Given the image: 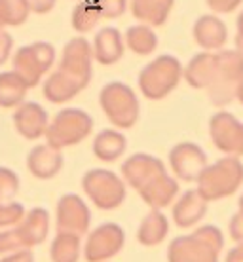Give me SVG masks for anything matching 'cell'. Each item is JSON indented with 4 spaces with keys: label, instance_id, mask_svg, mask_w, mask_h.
<instances>
[{
    "label": "cell",
    "instance_id": "obj_1",
    "mask_svg": "<svg viewBox=\"0 0 243 262\" xmlns=\"http://www.w3.org/2000/svg\"><path fill=\"white\" fill-rule=\"evenodd\" d=\"M196 184L209 203L234 196L243 184V162L234 156L220 158L205 167Z\"/></svg>",
    "mask_w": 243,
    "mask_h": 262
},
{
    "label": "cell",
    "instance_id": "obj_2",
    "mask_svg": "<svg viewBox=\"0 0 243 262\" xmlns=\"http://www.w3.org/2000/svg\"><path fill=\"white\" fill-rule=\"evenodd\" d=\"M184 74V67L175 55L164 53L152 59L139 72V90L150 101H160L177 90Z\"/></svg>",
    "mask_w": 243,
    "mask_h": 262
},
{
    "label": "cell",
    "instance_id": "obj_3",
    "mask_svg": "<svg viewBox=\"0 0 243 262\" xmlns=\"http://www.w3.org/2000/svg\"><path fill=\"white\" fill-rule=\"evenodd\" d=\"M215 76L207 93L215 106H226L236 101V90L243 80V55L237 50L215 52Z\"/></svg>",
    "mask_w": 243,
    "mask_h": 262
},
{
    "label": "cell",
    "instance_id": "obj_4",
    "mask_svg": "<svg viewBox=\"0 0 243 262\" xmlns=\"http://www.w3.org/2000/svg\"><path fill=\"white\" fill-rule=\"evenodd\" d=\"M99 105L116 129H131L141 114L137 93L124 82H108L99 93Z\"/></svg>",
    "mask_w": 243,
    "mask_h": 262
},
{
    "label": "cell",
    "instance_id": "obj_5",
    "mask_svg": "<svg viewBox=\"0 0 243 262\" xmlns=\"http://www.w3.org/2000/svg\"><path fill=\"white\" fill-rule=\"evenodd\" d=\"M93 118L82 108H63L52 120L46 131V143L63 150L76 146L92 135Z\"/></svg>",
    "mask_w": 243,
    "mask_h": 262
},
{
    "label": "cell",
    "instance_id": "obj_6",
    "mask_svg": "<svg viewBox=\"0 0 243 262\" xmlns=\"http://www.w3.org/2000/svg\"><path fill=\"white\" fill-rule=\"evenodd\" d=\"M82 188L90 202L101 211L118 209L125 202L127 184L111 169H90L82 177Z\"/></svg>",
    "mask_w": 243,
    "mask_h": 262
},
{
    "label": "cell",
    "instance_id": "obj_7",
    "mask_svg": "<svg viewBox=\"0 0 243 262\" xmlns=\"http://www.w3.org/2000/svg\"><path fill=\"white\" fill-rule=\"evenodd\" d=\"M12 63V71L17 72L33 90L55 63V48L50 42H34L29 46H21L13 55Z\"/></svg>",
    "mask_w": 243,
    "mask_h": 262
},
{
    "label": "cell",
    "instance_id": "obj_8",
    "mask_svg": "<svg viewBox=\"0 0 243 262\" xmlns=\"http://www.w3.org/2000/svg\"><path fill=\"white\" fill-rule=\"evenodd\" d=\"M125 245V232L116 223H103L93 228L84 243L85 262H106L114 258Z\"/></svg>",
    "mask_w": 243,
    "mask_h": 262
},
{
    "label": "cell",
    "instance_id": "obj_9",
    "mask_svg": "<svg viewBox=\"0 0 243 262\" xmlns=\"http://www.w3.org/2000/svg\"><path fill=\"white\" fill-rule=\"evenodd\" d=\"M209 135L213 144L226 156H243V122L232 112L218 111L209 120Z\"/></svg>",
    "mask_w": 243,
    "mask_h": 262
},
{
    "label": "cell",
    "instance_id": "obj_10",
    "mask_svg": "<svg viewBox=\"0 0 243 262\" xmlns=\"http://www.w3.org/2000/svg\"><path fill=\"white\" fill-rule=\"evenodd\" d=\"M93 61H95L93 46L85 38L76 36V38L69 40L65 44L57 69L67 72L69 76H73L85 90L93 76Z\"/></svg>",
    "mask_w": 243,
    "mask_h": 262
},
{
    "label": "cell",
    "instance_id": "obj_11",
    "mask_svg": "<svg viewBox=\"0 0 243 262\" xmlns=\"http://www.w3.org/2000/svg\"><path fill=\"white\" fill-rule=\"evenodd\" d=\"M207 154L196 143L184 141L169 150V167L177 181L197 183L200 175L207 167Z\"/></svg>",
    "mask_w": 243,
    "mask_h": 262
},
{
    "label": "cell",
    "instance_id": "obj_12",
    "mask_svg": "<svg viewBox=\"0 0 243 262\" xmlns=\"http://www.w3.org/2000/svg\"><path fill=\"white\" fill-rule=\"evenodd\" d=\"M90 224H92V211L78 194H65L59 198L55 207L57 232L84 236L90 232Z\"/></svg>",
    "mask_w": 243,
    "mask_h": 262
},
{
    "label": "cell",
    "instance_id": "obj_13",
    "mask_svg": "<svg viewBox=\"0 0 243 262\" xmlns=\"http://www.w3.org/2000/svg\"><path fill=\"white\" fill-rule=\"evenodd\" d=\"M164 173H167L164 162L152 154H146V152L131 154L122 164V179L127 186L135 188L137 192Z\"/></svg>",
    "mask_w": 243,
    "mask_h": 262
},
{
    "label": "cell",
    "instance_id": "obj_14",
    "mask_svg": "<svg viewBox=\"0 0 243 262\" xmlns=\"http://www.w3.org/2000/svg\"><path fill=\"white\" fill-rule=\"evenodd\" d=\"M220 251L200 239L196 234H186L171 239L167 247V262H218Z\"/></svg>",
    "mask_w": 243,
    "mask_h": 262
},
{
    "label": "cell",
    "instance_id": "obj_15",
    "mask_svg": "<svg viewBox=\"0 0 243 262\" xmlns=\"http://www.w3.org/2000/svg\"><path fill=\"white\" fill-rule=\"evenodd\" d=\"M13 125L21 137L36 141L40 137H46V131L50 127V116L42 105L34 101H25L13 112Z\"/></svg>",
    "mask_w": 243,
    "mask_h": 262
},
{
    "label": "cell",
    "instance_id": "obj_16",
    "mask_svg": "<svg viewBox=\"0 0 243 262\" xmlns=\"http://www.w3.org/2000/svg\"><path fill=\"white\" fill-rule=\"evenodd\" d=\"M207 209H209V202L200 194L197 188H190V190H184L171 205V216L179 228H192L204 221Z\"/></svg>",
    "mask_w": 243,
    "mask_h": 262
},
{
    "label": "cell",
    "instance_id": "obj_17",
    "mask_svg": "<svg viewBox=\"0 0 243 262\" xmlns=\"http://www.w3.org/2000/svg\"><path fill=\"white\" fill-rule=\"evenodd\" d=\"M192 36L204 52H220L228 42V27L218 15L207 13L197 17L192 27Z\"/></svg>",
    "mask_w": 243,
    "mask_h": 262
},
{
    "label": "cell",
    "instance_id": "obj_18",
    "mask_svg": "<svg viewBox=\"0 0 243 262\" xmlns=\"http://www.w3.org/2000/svg\"><path fill=\"white\" fill-rule=\"evenodd\" d=\"M27 169L40 181H50L63 169V154L52 144H36L27 156Z\"/></svg>",
    "mask_w": 243,
    "mask_h": 262
},
{
    "label": "cell",
    "instance_id": "obj_19",
    "mask_svg": "<svg viewBox=\"0 0 243 262\" xmlns=\"http://www.w3.org/2000/svg\"><path fill=\"white\" fill-rule=\"evenodd\" d=\"M93 57L99 65H116L125 52V40L116 27H103L93 38Z\"/></svg>",
    "mask_w": 243,
    "mask_h": 262
},
{
    "label": "cell",
    "instance_id": "obj_20",
    "mask_svg": "<svg viewBox=\"0 0 243 262\" xmlns=\"http://www.w3.org/2000/svg\"><path fill=\"white\" fill-rule=\"evenodd\" d=\"M179 181L175 177H171L167 173L156 177L152 183H148L145 188L139 190L141 200L150 207V209H164L175 203V200L179 198Z\"/></svg>",
    "mask_w": 243,
    "mask_h": 262
},
{
    "label": "cell",
    "instance_id": "obj_21",
    "mask_svg": "<svg viewBox=\"0 0 243 262\" xmlns=\"http://www.w3.org/2000/svg\"><path fill=\"white\" fill-rule=\"evenodd\" d=\"M15 228L19 232L23 245L27 249H33L46 242L50 234V213L44 207H33L31 211H27L23 221Z\"/></svg>",
    "mask_w": 243,
    "mask_h": 262
},
{
    "label": "cell",
    "instance_id": "obj_22",
    "mask_svg": "<svg viewBox=\"0 0 243 262\" xmlns=\"http://www.w3.org/2000/svg\"><path fill=\"white\" fill-rule=\"evenodd\" d=\"M82 90H84V88H82L73 76H69L67 72L61 71V69L50 72L48 78L44 80V84H42L44 97H46V101L53 103V105L69 103V101L76 97Z\"/></svg>",
    "mask_w": 243,
    "mask_h": 262
},
{
    "label": "cell",
    "instance_id": "obj_23",
    "mask_svg": "<svg viewBox=\"0 0 243 262\" xmlns=\"http://www.w3.org/2000/svg\"><path fill=\"white\" fill-rule=\"evenodd\" d=\"M215 52H200L184 67L183 78L194 90H207L215 76Z\"/></svg>",
    "mask_w": 243,
    "mask_h": 262
},
{
    "label": "cell",
    "instance_id": "obj_24",
    "mask_svg": "<svg viewBox=\"0 0 243 262\" xmlns=\"http://www.w3.org/2000/svg\"><path fill=\"white\" fill-rule=\"evenodd\" d=\"M92 148L97 160L112 164V162H118L120 158L125 154V150H127V139L118 129H103L95 135Z\"/></svg>",
    "mask_w": 243,
    "mask_h": 262
},
{
    "label": "cell",
    "instance_id": "obj_25",
    "mask_svg": "<svg viewBox=\"0 0 243 262\" xmlns=\"http://www.w3.org/2000/svg\"><path fill=\"white\" fill-rule=\"evenodd\" d=\"M175 0H131L133 17L145 25L162 27L169 17Z\"/></svg>",
    "mask_w": 243,
    "mask_h": 262
},
{
    "label": "cell",
    "instance_id": "obj_26",
    "mask_svg": "<svg viewBox=\"0 0 243 262\" xmlns=\"http://www.w3.org/2000/svg\"><path fill=\"white\" fill-rule=\"evenodd\" d=\"M169 234V221L160 209H150L143 216L137 230V242L145 247H156Z\"/></svg>",
    "mask_w": 243,
    "mask_h": 262
},
{
    "label": "cell",
    "instance_id": "obj_27",
    "mask_svg": "<svg viewBox=\"0 0 243 262\" xmlns=\"http://www.w3.org/2000/svg\"><path fill=\"white\" fill-rule=\"evenodd\" d=\"M31 88L15 71L0 72V108H17L25 103Z\"/></svg>",
    "mask_w": 243,
    "mask_h": 262
},
{
    "label": "cell",
    "instance_id": "obj_28",
    "mask_svg": "<svg viewBox=\"0 0 243 262\" xmlns=\"http://www.w3.org/2000/svg\"><path fill=\"white\" fill-rule=\"evenodd\" d=\"M84 255L82 247V236L69 234V232H57L50 245V258L52 262H78Z\"/></svg>",
    "mask_w": 243,
    "mask_h": 262
},
{
    "label": "cell",
    "instance_id": "obj_29",
    "mask_svg": "<svg viewBox=\"0 0 243 262\" xmlns=\"http://www.w3.org/2000/svg\"><path fill=\"white\" fill-rule=\"evenodd\" d=\"M125 48H129L135 55H152L158 48V34L150 25L139 23L131 25L124 34Z\"/></svg>",
    "mask_w": 243,
    "mask_h": 262
},
{
    "label": "cell",
    "instance_id": "obj_30",
    "mask_svg": "<svg viewBox=\"0 0 243 262\" xmlns=\"http://www.w3.org/2000/svg\"><path fill=\"white\" fill-rule=\"evenodd\" d=\"M101 19H103V15H101V10L95 4V0H82L74 6L73 15H71V25L76 33L85 34L93 31Z\"/></svg>",
    "mask_w": 243,
    "mask_h": 262
},
{
    "label": "cell",
    "instance_id": "obj_31",
    "mask_svg": "<svg viewBox=\"0 0 243 262\" xmlns=\"http://www.w3.org/2000/svg\"><path fill=\"white\" fill-rule=\"evenodd\" d=\"M0 2H2L4 13H6L8 27H19L29 19L31 8H29L27 0H0Z\"/></svg>",
    "mask_w": 243,
    "mask_h": 262
},
{
    "label": "cell",
    "instance_id": "obj_32",
    "mask_svg": "<svg viewBox=\"0 0 243 262\" xmlns=\"http://www.w3.org/2000/svg\"><path fill=\"white\" fill-rule=\"evenodd\" d=\"M25 207L17 202H0V228H13L23 221Z\"/></svg>",
    "mask_w": 243,
    "mask_h": 262
},
{
    "label": "cell",
    "instance_id": "obj_33",
    "mask_svg": "<svg viewBox=\"0 0 243 262\" xmlns=\"http://www.w3.org/2000/svg\"><path fill=\"white\" fill-rule=\"evenodd\" d=\"M19 177L10 167H0V202H13L19 192Z\"/></svg>",
    "mask_w": 243,
    "mask_h": 262
},
{
    "label": "cell",
    "instance_id": "obj_34",
    "mask_svg": "<svg viewBox=\"0 0 243 262\" xmlns=\"http://www.w3.org/2000/svg\"><path fill=\"white\" fill-rule=\"evenodd\" d=\"M21 249H27V247L21 242L19 232H17L15 226L0 230V256L12 255V253H17Z\"/></svg>",
    "mask_w": 243,
    "mask_h": 262
},
{
    "label": "cell",
    "instance_id": "obj_35",
    "mask_svg": "<svg viewBox=\"0 0 243 262\" xmlns=\"http://www.w3.org/2000/svg\"><path fill=\"white\" fill-rule=\"evenodd\" d=\"M192 234H196L200 239H204L205 243H209L211 247H215L217 251L223 253V247H224V236L220 228H217L215 224H204V226H197Z\"/></svg>",
    "mask_w": 243,
    "mask_h": 262
},
{
    "label": "cell",
    "instance_id": "obj_36",
    "mask_svg": "<svg viewBox=\"0 0 243 262\" xmlns=\"http://www.w3.org/2000/svg\"><path fill=\"white\" fill-rule=\"evenodd\" d=\"M95 4L101 10V15L105 19H116V17H122L129 6L127 0H95Z\"/></svg>",
    "mask_w": 243,
    "mask_h": 262
},
{
    "label": "cell",
    "instance_id": "obj_37",
    "mask_svg": "<svg viewBox=\"0 0 243 262\" xmlns=\"http://www.w3.org/2000/svg\"><path fill=\"white\" fill-rule=\"evenodd\" d=\"M228 234H230L234 243H243V211L239 209L234 213L228 223Z\"/></svg>",
    "mask_w": 243,
    "mask_h": 262
},
{
    "label": "cell",
    "instance_id": "obj_38",
    "mask_svg": "<svg viewBox=\"0 0 243 262\" xmlns=\"http://www.w3.org/2000/svg\"><path fill=\"white\" fill-rule=\"evenodd\" d=\"M205 2L215 13H232L241 6L243 0H205Z\"/></svg>",
    "mask_w": 243,
    "mask_h": 262
},
{
    "label": "cell",
    "instance_id": "obj_39",
    "mask_svg": "<svg viewBox=\"0 0 243 262\" xmlns=\"http://www.w3.org/2000/svg\"><path fill=\"white\" fill-rule=\"evenodd\" d=\"M12 48H13L12 34L6 33V31H0V67L10 59V55H12Z\"/></svg>",
    "mask_w": 243,
    "mask_h": 262
},
{
    "label": "cell",
    "instance_id": "obj_40",
    "mask_svg": "<svg viewBox=\"0 0 243 262\" xmlns=\"http://www.w3.org/2000/svg\"><path fill=\"white\" fill-rule=\"evenodd\" d=\"M27 2H29L31 12L40 13V15L50 13L53 10V6H55V0H27Z\"/></svg>",
    "mask_w": 243,
    "mask_h": 262
},
{
    "label": "cell",
    "instance_id": "obj_41",
    "mask_svg": "<svg viewBox=\"0 0 243 262\" xmlns=\"http://www.w3.org/2000/svg\"><path fill=\"white\" fill-rule=\"evenodd\" d=\"M0 262H34V255L31 249H21L12 255L0 256Z\"/></svg>",
    "mask_w": 243,
    "mask_h": 262
},
{
    "label": "cell",
    "instance_id": "obj_42",
    "mask_svg": "<svg viewBox=\"0 0 243 262\" xmlns=\"http://www.w3.org/2000/svg\"><path fill=\"white\" fill-rule=\"evenodd\" d=\"M224 262H243V243H236V245L226 253Z\"/></svg>",
    "mask_w": 243,
    "mask_h": 262
},
{
    "label": "cell",
    "instance_id": "obj_43",
    "mask_svg": "<svg viewBox=\"0 0 243 262\" xmlns=\"http://www.w3.org/2000/svg\"><path fill=\"white\" fill-rule=\"evenodd\" d=\"M234 46H236L234 50H237V52L243 55V34H237L236 33V38H234Z\"/></svg>",
    "mask_w": 243,
    "mask_h": 262
},
{
    "label": "cell",
    "instance_id": "obj_44",
    "mask_svg": "<svg viewBox=\"0 0 243 262\" xmlns=\"http://www.w3.org/2000/svg\"><path fill=\"white\" fill-rule=\"evenodd\" d=\"M4 27H8V21H6L4 8H2V2H0V31H4Z\"/></svg>",
    "mask_w": 243,
    "mask_h": 262
},
{
    "label": "cell",
    "instance_id": "obj_45",
    "mask_svg": "<svg viewBox=\"0 0 243 262\" xmlns=\"http://www.w3.org/2000/svg\"><path fill=\"white\" fill-rule=\"evenodd\" d=\"M236 101L243 105V80L239 82V85H237V90H236Z\"/></svg>",
    "mask_w": 243,
    "mask_h": 262
},
{
    "label": "cell",
    "instance_id": "obj_46",
    "mask_svg": "<svg viewBox=\"0 0 243 262\" xmlns=\"http://www.w3.org/2000/svg\"><path fill=\"white\" fill-rule=\"evenodd\" d=\"M236 27H237V34H243V10H241V13L237 15Z\"/></svg>",
    "mask_w": 243,
    "mask_h": 262
},
{
    "label": "cell",
    "instance_id": "obj_47",
    "mask_svg": "<svg viewBox=\"0 0 243 262\" xmlns=\"http://www.w3.org/2000/svg\"><path fill=\"white\" fill-rule=\"evenodd\" d=\"M239 209L243 211V192H241V196H239Z\"/></svg>",
    "mask_w": 243,
    "mask_h": 262
}]
</instances>
